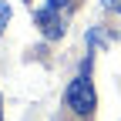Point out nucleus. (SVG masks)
Listing matches in <instances>:
<instances>
[{"label": "nucleus", "mask_w": 121, "mask_h": 121, "mask_svg": "<svg viewBox=\"0 0 121 121\" xmlns=\"http://www.w3.org/2000/svg\"><path fill=\"white\" fill-rule=\"evenodd\" d=\"M64 101H67V108H71L74 114H84V118H91V114H94V108H98L94 84H91L87 78H74V81L67 84V94H64Z\"/></svg>", "instance_id": "nucleus-1"}, {"label": "nucleus", "mask_w": 121, "mask_h": 121, "mask_svg": "<svg viewBox=\"0 0 121 121\" xmlns=\"http://www.w3.org/2000/svg\"><path fill=\"white\" fill-rule=\"evenodd\" d=\"M34 20L44 30V37H60V34H64V24H60V17H57V7H51V4L44 7V10H37Z\"/></svg>", "instance_id": "nucleus-2"}, {"label": "nucleus", "mask_w": 121, "mask_h": 121, "mask_svg": "<svg viewBox=\"0 0 121 121\" xmlns=\"http://www.w3.org/2000/svg\"><path fill=\"white\" fill-rule=\"evenodd\" d=\"M7 20H10V7H7V4H0V34H4Z\"/></svg>", "instance_id": "nucleus-3"}, {"label": "nucleus", "mask_w": 121, "mask_h": 121, "mask_svg": "<svg viewBox=\"0 0 121 121\" xmlns=\"http://www.w3.org/2000/svg\"><path fill=\"white\" fill-rule=\"evenodd\" d=\"M74 0H51V7H57V10H64V7H71Z\"/></svg>", "instance_id": "nucleus-4"}, {"label": "nucleus", "mask_w": 121, "mask_h": 121, "mask_svg": "<svg viewBox=\"0 0 121 121\" xmlns=\"http://www.w3.org/2000/svg\"><path fill=\"white\" fill-rule=\"evenodd\" d=\"M101 4L108 7V10H121V0H101Z\"/></svg>", "instance_id": "nucleus-5"}, {"label": "nucleus", "mask_w": 121, "mask_h": 121, "mask_svg": "<svg viewBox=\"0 0 121 121\" xmlns=\"http://www.w3.org/2000/svg\"><path fill=\"white\" fill-rule=\"evenodd\" d=\"M0 118H4V98H0Z\"/></svg>", "instance_id": "nucleus-6"}, {"label": "nucleus", "mask_w": 121, "mask_h": 121, "mask_svg": "<svg viewBox=\"0 0 121 121\" xmlns=\"http://www.w3.org/2000/svg\"><path fill=\"white\" fill-rule=\"evenodd\" d=\"M27 4H30V0H27Z\"/></svg>", "instance_id": "nucleus-7"}]
</instances>
